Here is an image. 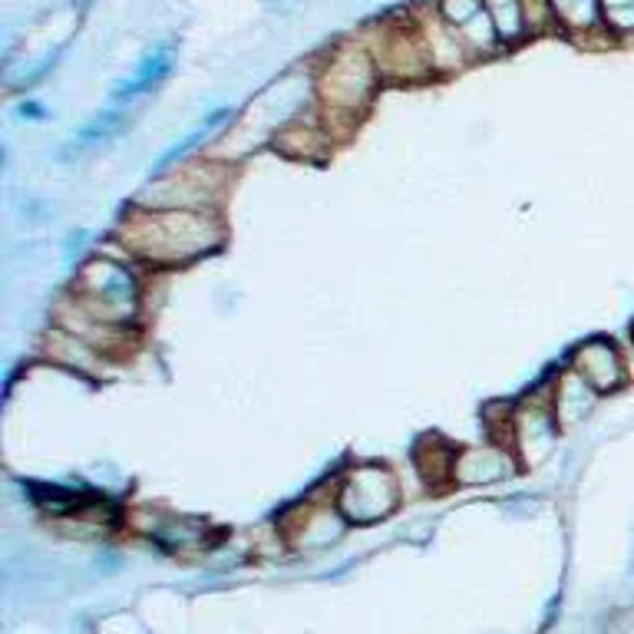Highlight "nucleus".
<instances>
[{
  "label": "nucleus",
  "mask_w": 634,
  "mask_h": 634,
  "mask_svg": "<svg viewBox=\"0 0 634 634\" xmlns=\"http://www.w3.org/2000/svg\"><path fill=\"white\" fill-rule=\"evenodd\" d=\"M120 239L145 264H189L225 242V225L212 209H135Z\"/></svg>",
  "instance_id": "f257e3e1"
},
{
  "label": "nucleus",
  "mask_w": 634,
  "mask_h": 634,
  "mask_svg": "<svg viewBox=\"0 0 634 634\" xmlns=\"http://www.w3.org/2000/svg\"><path fill=\"white\" fill-rule=\"evenodd\" d=\"M73 291L80 308L100 324L123 331L139 318V281L120 261L110 258L87 261L77 274Z\"/></svg>",
  "instance_id": "f03ea898"
},
{
  "label": "nucleus",
  "mask_w": 634,
  "mask_h": 634,
  "mask_svg": "<svg viewBox=\"0 0 634 634\" xmlns=\"http://www.w3.org/2000/svg\"><path fill=\"white\" fill-rule=\"evenodd\" d=\"M374 87H378L374 53L348 47V50H338L331 57V63L324 67L318 93H321L331 117L358 120L368 110V103L374 97Z\"/></svg>",
  "instance_id": "7ed1b4c3"
},
{
  "label": "nucleus",
  "mask_w": 634,
  "mask_h": 634,
  "mask_svg": "<svg viewBox=\"0 0 634 634\" xmlns=\"http://www.w3.org/2000/svg\"><path fill=\"white\" fill-rule=\"evenodd\" d=\"M400 503V486L396 476L378 466V463H361L354 466L338 493V509L351 525H371L386 519Z\"/></svg>",
  "instance_id": "20e7f679"
},
{
  "label": "nucleus",
  "mask_w": 634,
  "mask_h": 634,
  "mask_svg": "<svg viewBox=\"0 0 634 634\" xmlns=\"http://www.w3.org/2000/svg\"><path fill=\"white\" fill-rule=\"evenodd\" d=\"M558 436V420L552 410V400H529L512 416V446L522 453L525 463H539L549 456Z\"/></svg>",
  "instance_id": "39448f33"
},
{
  "label": "nucleus",
  "mask_w": 634,
  "mask_h": 634,
  "mask_svg": "<svg viewBox=\"0 0 634 634\" xmlns=\"http://www.w3.org/2000/svg\"><path fill=\"white\" fill-rule=\"evenodd\" d=\"M572 368H575L585 381L592 383L598 393H615V390H622L625 381H628L622 351H618L612 341H605V338L585 341V344L575 351Z\"/></svg>",
  "instance_id": "423d86ee"
},
{
  "label": "nucleus",
  "mask_w": 634,
  "mask_h": 634,
  "mask_svg": "<svg viewBox=\"0 0 634 634\" xmlns=\"http://www.w3.org/2000/svg\"><path fill=\"white\" fill-rule=\"evenodd\" d=\"M440 17L473 50H493L500 43L486 0H440Z\"/></svg>",
  "instance_id": "0eeeda50"
},
{
  "label": "nucleus",
  "mask_w": 634,
  "mask_h": 634,
  "mask_svg": "<svg viewBox=\"0 0 634 634\" xmlns=\"http://www.w3.org/2000/svg\"><path fill=\"white\" fill-rule=\"evenodd\" d=\"M519 463L512 460V453L503 446H480V450H466L456 456L453 476L466 486H486V483H500L515 476Z\"/></svg>",
  "instance_id": "6e6552de"
},
{
  "label": "nucleus",
  "mask_w": 634,
  "mask_h": 634,
  "mask_svg": "<svg viewBox=\"0 0 634 634\" xmlns=\"http://www.w3.org/2000/svg\"><path fill=\"white\" fill-rule=\"evenodd\" d=\"M381 53H386V70L396 77H416L426 70V60H430L423 33L413 27H393L383 37Z\"/></svg>",
  "instance_id": "1a4fd4ad"
},
{
  "label": "nucleus",
  "mask_w": 634,
  "mask_h": 634,
  "mask_svg": "<svg viewBox=\"0 0 634 634\" xmlns=\"http://www.w3.org/2000/svg\"><path fill=\"white\" fill-rule=\"evenodd\" d=\"M175 67V43H162V47H152L145 53V60L135 67V73H129L127 80L113 90V100L117 103H129L149 90H155Z\"/></svg>",
  "instance_id": "9d476101"
},
{
  "label": "nucleus",
  "mask_w": 634,
  "mask_h": 634,
  "mask_svg": "<svg viewBox=\"0 0 634 634\" xmlns=\"http://www.w3.org/2000/svg\"><path fill=\"white\" fill-rule=\"evenodd\" d=\"M595 396H598V390L585 381L575 368L565 371L555 381V390H552V410H555L558 426H572L582 416H588V410L595 406Z\"/></svg>",
  "instance_id": "9b49d317"
},
{
  "label": "nucleus",
  "mask_w": 634,
  "mask_h": 634,
  "mask_svg": "<svg viewBox=\"0 0 634 634\" xmlns=\"http://www.w3.org/2000/svg\"><path fill=\"white\" fill-rule=\"evenodd\" d=\"M152 535L165 552H195L212 542L209 525H202L195 519H159Z\"/></svg>",
  "instance_id": "f8f14e48"
},
{
  "label": "nucleus",
  "mask_w": 634,
  "mask_h": 634,
  "mask_svg": "<svg viewBox=\"0 0 634 634\" xmlns=\"http://www.w3.org/2000/svg\"><path fill=\"white\" fill-rule=\"evenodd\" d=\"M549 7H552L555 20H562V27L575 30V33H595L605 23L598 0H549Z\"/></svg>",
  "instance_id": "ddd939ff"
},
{
  "label": "nucleus",
  "mask_w": 634,
  "mask_h": 634,
  "mask_svg": "<svg viewBox=\"0 0 634 634\" xmlns=\"http://www.w3.org/2000/svg\"><path fill=\"white\" fill-rule=\"evenodd\" d=\"M229 117H232V110H215V113H209V117L202 120V127L195 129L192 135H185V139H182V142H175V145H172L169 152H162V159H159V162L152 165V175L165 172V169H169V165H175V162H179L182 155H189V152H192V149H195V145H199V142L205 139V135H209V132H215V129L222 127V123H225Z\"/></svg>",
  "instance_id": "4468645a"
},
{
  "label": "nucleus",
  "mask_w": 634,
  "mask_h": 634,
  "mask_svg": "<svg viewBox=\"0 0 634 634\" xmlns=\"http://www.w3.org/2000/svg\"><path fill=\"white\" fill-rule=\"evenodd\" d=\"M490 7V17L496 23V33L503 43L519 40L529 27H525V3L522 0H486Z\"/></svg>",
  "instance_id": "2eb2a0df"
},
{
  "label": "nucleus",
  "mask_w": 634,
  "mask_h": 634,
  "mask_svg": "<svg viewBox=\"0 0 634 634\" xmlns=\"http://www.w3.org/2000/svg\"><path fill=\"white\" fill-rule=\"evenodd\" d=\"M123 127V113L120 110H107V113H100L97 120H90L87 127L77 129V135H73V142H70V149H67V155L70 152H83V149H93L97 142H103V139H110L117 129Z\"/></svg>",
  "instance_id": "dca6fc26"
},
{
  "label": "nucleus",
  "mask_w": 634,
  "mask_h": 634,
  "mask_svg": "<svg viewBox=\"0 0 634 634\" xmlns=\"http://www.w3.org/2000/svg\"><path fill=\"white\" fill-rule=\"evenodd\" d=\"M416 463H420V473L426 480H440V476H453L456 456H453V446L440 443V450H430V440H426L416 450Z\"/></svg>",
  "instance_id": "f3484780"
},
{
  "label": "nucleus",
  "mask_w": 634,
  "mask_h": 634,
  "mask_svg": "<svg viewBox=\"0 0 634 634\" xmlns=\"http://www.w3.org/2000/svg\"><path fill=\"white\" fill-rule=\"evenodd\" d=\"M602 3V17L612 30L618 33H632L634 30V0H598Z\"/></svg>",
  "instance_id": "a211bd4d"
},
{
  "label": "nucleus",
  "mask_w": 634,
  "mask_h": 634,
  "mask_svg": "<svg viewBox=\"0 0 634 634\" xmlns=\"http://www.w3.org/2000/svg\"><path fill=\"white\" fill-rule=\"evenodd\" d=\"M17 113H20L23 120H27V117H30V120H43V117H47V113L40 110V103H20V110H17Z\"/></svg>",
  "instance_id": "6ab92c4d"
},
{
  "label": "nucleus",
  "mask_w": 634,
  "mask_h": 634,
  "mask_svg": "<svg viewBox=\"0 0 634 634\" xmlns=\"http://www.w3.org/2000/svg\"><path fill=\"white\" fill-rule=\"evenodd\" d=\"M632 338H634V328H632Z\"/></svg>",
  "instance_id": "aec40b11"
}]
</instances>
